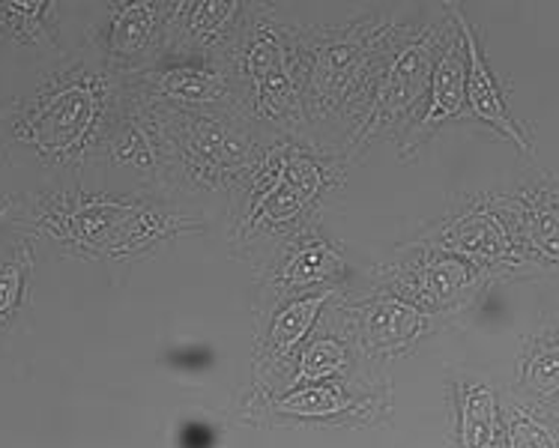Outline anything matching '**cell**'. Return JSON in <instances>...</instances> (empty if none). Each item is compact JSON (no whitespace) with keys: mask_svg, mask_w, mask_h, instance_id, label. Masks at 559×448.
Instances as JSON below:
<instances>
[{"mask_svg":"<svg viewBox=\"0 0 559 448\" xmlns=\"http://www.w3.org/2000/svg\"><path fill=\"white\" fill-rule=\"evenodd\" d=\"M123 93V75L87 43L36 87L0 108V159L81 173L87 161H99Z\"/></svg>","mask_w":559,"mask_h":448,"instance_id":"1","label":"cell"},{"mask_svg":"<svg viewBox=\"0 0 559 448\" xmlns=\"http://www.w3.org/2000/svg\"><path fill=\"white\" fill-rule=\"evenodd\" d=\"M399 19L366 15L347 24L302 27L299 70L311 135L318 129L344 132L347 144L362 126L377 75L401 31Z\"/></svg>","mask_w":559,"mask_h":448,"instance_id":"2","label":"cell"},{"mask_svg":"<svg viewBox=\"0 0 559 448\" xmlns=\"http://www.w3.org/2000/svg\"><path fill=\"white\" fill-rule=\"evenodd\" d=\"M0 219L39 230L48 240L91 257H126L144 252L194 221L159 213L132 197L99 192H31L0 197Z\"/></svg>","mask_w":559,"mask_h":448,"instance_id":"3","label":"cell"},{"mask_svg":"<svg viewBox=\"0 0 559 448\" xmlns=\"http://www.w3.org/2000/svg\"><path fill=\"white\" fill-rule=\"evenodd\" d=\"M242 19L240 31L225 51V66L234 81L242 114L249 123L270 126L287 141L314 144L306 102H302V70H299V36L302 27L275 15Z\"/></svg>","mask_w":559,"mask_h":448,"instance_id":"4","label":"cell"},{"mask_svg":"<svg viewBox=\"0 0 559 448\" xmlns=\"http://www.w3.org/2000/svg\"><path fill=\"white\" fill-rule=\"evenodd\" d=\"M159 105V102H156ZM165 129L171 141L174 177L194 189H218L261 168L263 149L251 123L234 111H177L165 108Z\"/></svg>","mask_w":559,"mask_h":448,"instance_id":"5","label":"cell"},{"mask_svg":"<svg viewBox=\"0 0 559 448\" xmlns=\"http://www.w3.org/2000/svg\"><path fill=\"white\" fill-rule=\"evenodd\" d=\"M435 51H437V34L431 22L401 24L395 43L389 48L386 60L377 75L374 96L368 105V114L362 126L356 129L354 141L347 144V156H354L359 149L371 144L380 129L395 123L413 102L423 96L425 84H431L435 75Z\"/></svg>","mask_w":559,"mask_h":448,"instance_id":"6","label":"cell"},{"mask_svg":"<svg viewBox=\"0 0 559 448\" xmlns=\"http://www.w3.org/2000/svg\"><path fill=\"white\" fill-rule=\"evenodd\" d=\"M99 161L120 177H129L141 185H171L174 156L165 114L147 96H141L126 84V93L117 105L115 123L108 129Z\"/></svg>","mask_w":559,"mask_h":448,"instance_id":"7","label":"cell"},{"mask_svg":"<svg viewBox=\"0 0 559 448\" xmlns=\"http://www.w3.org/2000/svg\"><path fill=\"white\" fill-rule=\"evenodd\" d=\"M126 84L153 102L177 108V111H234V114H242L234 81H230V72L222 58L165 55L147 70L129 75Z\"/></svg>","mask_w":559,"mask_h":448,"instance_id":"8","label":"cell"},{"mask_svg":"<svg viewBox=\"0 0 559 448\" xmlns=\"http://www.w3.org/2000/svg\"><path fill=\"white\" fill-rule=\"evenodd\" d=\"M171 7L168 0H117L87 43L111 70L129 78L165 55Z\"/></svg>","mask_w":559,"mask_h":448,"instance_id":"9","label":"cell"},{"mask_svg":"<svg viewBox=\"0 0 559 448\" xmlns=\"http://www.w3.org/2000/svg\"><path fill=\"white\" fill-rule=\"evenodd\" d=\"M246 3L237 0H180L171 7L168 46L165 55L180 58H225V51L240 31V12ZM162 55V58H165Z\"/></svg>","mask_w":559,"mask_h":448,"instance_id":"10","label":"cell"},{"mask_svg":"<svg viewBox=\"0 0 559 448\" xmlns=\"http://www.w3.org/2000/svg\"><path fill=\"white\" fill-rule=\"evenodd\" d=\"M431 90H435V99L428 105L425 117L413 126V132L407 135L411 138V147L404 149V156L411 159L416 144L437 126L443 123L445 117H452L457 111V102H461V60L455 58V51H449V58H440V63L435 66V75H431Z\"/></svg>","mask_w":559,"mask_h":448,"instance_id":"11","label":"cell"},{"mask_svg":"<svg viewBox=\"0 0 559 448\" xmlns=\"http://www.w3.org/2000/svg\"><path fill=\"white\" fill-rule=\"evenodd\" d=\"M51 12V0H0V36H12L22 43H51L58 36V24L48 19Z\"/></svg>","mask_w":559,"mask_h":448,"instance_id":"12","label":"cell"},{"mask_svg":"<svg viewBox=\"0 0 559 448\" xmlns=\"http://www.w3.org/2000/svg\"><path fill=\"white\" fill-rule=\"evenodd\" d=\"M320 305H323V296L302 299V302L287 305V308L275 317L273 350L278 356H287V353L302 341V335L309 332V326L314 323V317H318Z\"/></svg>","mask_w":559,"mask_h":448,"instance_id":"13","label":"cell"},{"mask_svg":"<svg viewBox=\"0 0 559 448\" xmlns=\"http://www.w3.org/2000/svg\"><path fill=\"white\" fill-rule=\"evenodd\" d=\"M27 269H31L27 249L15 261H10V264H0V323L19 308L24 293V281H27Z\"/></svg>","mask_w":559,"mask_h":448,"instance_id":"14","label":"cell"},{"mask_svg":"<svg viewBox=\"0 0 559 448\" xmlns=\"http://www.w3.org/2000/svg\"><path fill=\"white\" fill-rule=\"evenodd\" d=\"M330 264H332V254L326 252V249H311V252L299 254V261H294L290 273H287V276L294 278L290 284H299V281H309V278L323 276Z\"/></svg>","mask_w":559,"mask_h":448,"instance_id":"15","label":"cell"}]
</instances>
